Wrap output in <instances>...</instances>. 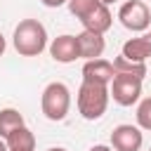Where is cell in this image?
Returning a JSON list of instances; mask_svg holds the SVG:
<instances>
[{
	"label": "cell",
	"mask_w": 151,
	"mask_h": 151,
	"mask_svg": "<svg viewBox=\"0 0 151 151\" xmlns=\"http://www.w3.org/2000/svg\"><path fill=\"white\" fill-rule=\"evenodd\" d=\"M12 45L21 57H40L47 50V28L38 19H21L12 33Z\"/></svg>",
	"instance_id": "obj_1"
},
{
	"label": "cell",
	"mask_w": 151,
	"mask_h": 151,
	"mask_svg": "<svg viewBox=\"0 0 151 151\" xmlns=\"http://www.w3.org/2000/svg\"><path fill=\"white\" fill-rule=\"evenodd\" d=\"M109 85H101V83H87L83 80L80 87H78V97H76V104H78V113L85 118V120H99L106 109H109Z\"/></svg>",
	"instance_id": "obj_2"
},
{
	"label": "cell",
	"mask_w": 151,
	"mask_h": 151,
	"mask_svg": "<svg viewBox=\"0 0 151 151\" xmlns=\"http://www.w3.org/2000/svg\"><path fill=\"white\" fill-rule=\"evenodd\" d=\"M40 109H42V116L47 120H52V123L64 120L68 109H71V90H68V85H64L59 80L50 83L40 94Z\"/></svg>",
	"instance_id": "obj_3"
},
{
	"label": "cell",
	"mask_w": 151,
	"mask_h": 151,
	"mask_svg": "<svg viewBox=\"0 0 151 151\" xmlns=\"http://www.w3.org/2000/svg\"><path fill=\"white\" fill-rule=\"evenodd\" d=\"M109 94L118 106H132L142 97V78L127 76V73H116L113 80L109 83Z\"/></svg>",
	"instance_id": "obj_4"
},
{
	"label": "cell",
	"mask_w": 151,
	"mask_h": 151,
	"mask_svg": "<svg viewBox=\"0 0 151 151\" xmlns=\"http://www.w3.org/2000/svg\"><path fill=\"white\" fill-rule=\"evenodd\" d=\"M118 21L132 33H144L151 24V9L144 0H127L118 9Z\"/></svg>",
	"instance_id": "obj_5"
},
{
	"label": "cell",
	"mask_w": 151,
	"mask_h": 151,
	"mask_svg": "<svg viewBox=\"0 0 151 151\" xmlns=\"http://www.w3.org/2000/svg\"><path fill=\"white\" fill-rule=\"evenodd\" d=\"M78 21L83 24L85 31H92V33H101V35H104V33L111 28V24H113V14H111L109 5H104L101 0H94V2L78 17Z\"/></svg>",
	"instance_id": "obj_6"
},
{
	"label": "cell",
	"mask_w": 151,
	"mask_h": 151,
	"mask_svg": "<svg viewBox=\"0 0 151 151\" xmlns=\"http://www.w3.org/2000/svg\"><path fill=\"white\" fill-rule=\"evenodd\" d=\"M144 144V134L139 125H116L111 132V146L113 151H139Z\"/></svg>",
	"instance_id": "obj_7"
},
{
	"label": "cell",
	"mask_w": 151,
	"mask_h": 151,
	"mask_svg": "<svg viewBox=\"0 0 151 151\" xmlns=\"http://www.w3.org/2000/svg\"><path fill=\"white\" fill-rule=\"evenodd\" d=\"M50 57L59 64H73L76 59H80V52H78V40L76 35L71 33H64V35H57L50 45Z\"/></svg>",
	"instance_id": "obj_8"
},
{
	"label": "cell",
	"mask_w": 151,
	"mask_h": 151,
	"mask_svg": "<svg viewBox=\"0 0 151 151\" xmlns=\"http://www.w3.org/2000/svg\"><path fill=\"white\" fill-rule=\"evenodd\" d=\"M76 40H78V52H80V59H99L101 54H104V50H106V40H104V35L101 33H92V31H80L78 35H76Z\"/></svg>",
	"instance_id": "obj_9"
},
{
	"label": "cell",
	"mask_w": 151,
	"mask_h": 151,
	"mask_svg": "<svg viewBox=\"0 0 151 151\" xmlns=\"http://www.w3.org/2000/svg\"><path fill=\"white\" fill-rule=\"evenodd\" d=\"M116 71H113V64L106 61V59H87L83 64V80L87 83H101V85H109L113 80Z\"/></svg>",
	"instance_id": "obj_10"
},
{
	"label": "cell",
	"mask_w": 151,
	"mask_h": 151,
	"mask_svg": "<svg viewBox=\"0 0 151 151\" xmlns=\"http://www.w3.org/2000/svg\"><path fill=\"white\" fill-rule=\"evenodd\" d=\"M120 54L127 57V59H132V61H146V59L151 57V42H149V38H146V33L125 40Z\"/></svg>",
	"instance_id": "obj_11"
},
{
	"label": "cell",
	"mask_w": 151,
	"mask_h": 151,
	"mask_svg": "<svg viewBox=\"0 0 151 151\" xmlns=\"http://www.w3.org/2000/svg\"><path fill=\"white\" fill-rule=\"evenodd\" d=\"M5 144H7V151H35V137L26 125L12 130L5 137Z\"/></svg>",
	"instance_id": "obj_12"
},
{
	"label": "cell",
	"mask_w": 151,
	"mask_h": 151,
	"mask_svg": "<svg viewBox=\"0 0 151 151\" xmlns=\"http://www.w3.org/2000/svg\"><path fill=\"white\" fill-rule=\"evenodd\" d=\"M21 125H26V120H24V116H21L17 109H12V106L0 109V137H2V139H5L12 130H17V127H21Z\"/></svg>",
	"instance_id": "obj_13"
},
{
	"label": "cell",
	"mask_w": 151,
	"mask_h": 151,
	"mask_svg": "<svg viewBox=\"0 0 151 151\" xmlns=\"http://www.w3.org/2000/svg\"><path fill=\"white\" fill-rule=\"evenodd\" d=\"M113 71H116V73L137 76V78H142V80H144V76H146V61H132V59H127V57L118 54V57L113 59Z\"/></svg>",
	"instance_id": "obj_14"
},
{
	"label": "cell",
	"mask_w": 151,
	"mask_h": 151,
	"mask_svg": "<svg viewBox=\"0 0 151 151\" xmlns=\"http://www.w3.org/2000/svg\"><path fill=\"white\" fill-rule=\"evenodd\" d=\"M137 125L151 132V97H144L137 106Z\"/></svg>",
	"instance_id": "obj_15"
},
{
	"label": "cell",
	"mask_w": 151,
	"mask_h": 151,
	"mask_svg": "<svg viewBox=\"0 0 151 151\" xmlns=\"http://www.w3.org/2000/svg\"><path fill=\"white\" fill-rule=\"evenodd\" d=\"M92 2H94V0H68L66 5H68V9H71V14L78 19V17H80V14H83Z\"/></svg>",
	"instance_id": "obj_16"
},
{
	"label": "cell",
	"mask_w": 151,
	"mask_h": 151,
	"mask_svg": "<svg viewBox=\"0 0 151 151\" xmlns=\"http://www.w3.org/2000/svg\"><path fill=\"white\" fill-rule=\"evenodd\" d=\"M45 7H50V9H54V7H61V5H66L68 0H40Z\"/></svg>",
	"instance_id": "obj_17"
},
{
	"label": "cell",
	"mask_w": 151,
	"mask_h": 151,
	"mask_svg": "<svg viewBox=\"0 0 151 151\" xmlns=\"http://www.w3.org/2000/svg\"><path fill=\"white\" fill-rule=\"evenodd\" d=\"M90 151H113V146H106V144H94V146H90Z\"/></svg>",
	"instance_id": "obj_18"
},
{
	"label": "cell",
	"mask_w": 151,
	"mask_h": 151,
	"mask_svg": "<svg viewBox=\"0 0 151 151\" xmlns=\"http://www.w3.org/2000/svg\"><path fill=\"white\" fill-rule=\"evenodd\" d=\"M5 47H7V42H5V35L0 33V57L5 54Z\"/></svg>",
	"instance_id": "obj_19"
},
{
	"label": "cell",
	"mask_w": 151,
	"mask_h": 151,
	"mask_svg": "<svg viewBox=\"0 0 151 151\" xmlns=\"http://www.w3.org/2000/svg\"><path fill=\"white\" fill-rule=\"evenodd\" d=\"M47 151H68V149H64V146H50Z\"/></svg>",
	"instance_id": "obj_20"
},
{
	"label": "cell",
	"mask_w": 151,
	"mask_h": 151,
	"mask_svg": "<svg viewBox=\"0 0 151 151\" xmlns=\"http://www.w3.org/2000/svg\"><path fill=\"white\" fill-rule=\"evenodd\" d=\"M0 151H7V144H5V139L0 137Z\"/></svg>",
	"instance_id": "obj_21"
},
{
	"label": "cell",
	"mask_w": 151,
	"mask_h": 151,
	"mask_svg": "<svg viewBox=\"0 0 151 151\" xmlns=\"http://www.w3.org/2000/svg\"><path fill=\"white\" fill-rule=\"evenodd\" d=\"M101 2H104V5H111V2H116V0H101Z\"/></svg>",
	"instance_id": "obj_22"
},
{
	"label": "cell",
	"mask_w": 151,
	"mask_h": 151,
	"mask_svg": "<svg viewBox=\"0 0 151 151\" xmlns=\"http://www.w3.org/2000/svg\"><path fill=\"white\" fill-rule=\"evenodd\" d=\"M149 151H151V149H149Z\"/></svg>",
	"instance_id": "obj_23"
}]
</instances>
